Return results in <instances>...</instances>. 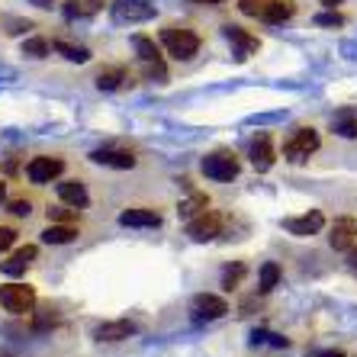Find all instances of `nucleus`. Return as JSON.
<instances>
[{
  "instance_id": "nucleus-39",
  "label": "nucleus",
  "mask_w": 357,
  "mask_h": 357,
  "mask_svg": "<svg viewBox=\"0 0 357 357\" xmlns=\"http://www.w3.org/2000/svg\"><path fill=\"white\" fill-rule=\"evenodd\" d=\"M3 199H7V187H3V183H0V203H3Z\"/></svg>"
},
{
  "instance_id": "nucleus-25",
  "label": "nucleus",
  "mask_w": 357,
  "mask_h": 357,
  "mask_svg": "<svg viewBox=\"0 0 357 357\" xmlns=\"http://www.w3.org/2000/svg\"><path fill=\"white\" fill-rule=\"evenodd\" d=\"M52 52V45L45 39H26L23 42V55H29V59H45Z\"/></svg>"
},
{
  "instance_id": "nucleus-3",
  "label": "nucleus",
  "mask_w": 357,
  "mask_h": 357,
  "mask_svg": "<svg viewBox=\"0 0 357 357\" xmlns=\"http://www.w3.org/2000/svg\"><path fill=\"white\" fill-rule=\"evenodd\" d=\"M0 306L7 309V312H29L36 306V290L33 287H26V283H7V287H0Z\"/></svg>"
},
{
  "instance_id": "nucleus-4",
  "label": "nucleus",
  "mask_w": 357,
  "mask_h": 357,
  "mask_svg": "<svg viewBox=\"0 0 357 357\" xmlns=\"http://www.w3.org/2000/svg\"><path fill=\"white\" fill-rule=\"evenodd\" d=\"M199 171L206 177H213V181H232V177H238L241 165L235 155H229V151H216V155H206V158H203Z\"/></svg>"
},
{
  "instance_id": "nucleus-10",
  "label": "nucleus",
  "mask_w": 357,
  "mask_h": 357,
  "mask_svg": "<svg viewBox=\"0 0 357 357\" xmlns=\"http://www.w3.org/2000/svg\"><path fill=\"white\" fill-rule=\"evenodd\" d=\"M225 39L232 42V49H235V59H248V55H255L258 52V36H251L248 29H241V26H225Z\"/></svg>"
},
{
  "instance_id": "nucleus-27",
  "label": "nucleus",
  "mask_w": 357,
  "mask_h": 357,
  "mask_svg": "<svg viewBox=\"0 0 357 357\" xmlns=\"http://www.w3.org/2000/svg\"><path fill=\"white\" fill-rule=\"evenodd\" d=\"M264 7H267V0H238V10L245 17H261Z\"/></svg>"
},
{
  "instance_id": "nucleus-7",
  "label": "nucleus",
  "mask_w": 357,
  "mask_h": 357,
  "mask_svg": "<svg viewBox=\"0 0 357 357\" xmlns=\"http://www.w3.org/2000/svg\"><path fill=\"white\" fill-rule=\"evenodd\" d=\"M61 171H65V161L42 155V158L29 161V167H26V177H29L33 183H52L55 177H61Z\"/></svg>"
},
{
  "instance_id": "nucleus-33",
  "label": "nucleus",
  "mask_w": 357,
  "mask_h": 357,
  "mask_svg": "<svg viewBox=\"0 0 357 357\" xmlns=\"http://www.w3.org/2000/svg\"><path fill=\"white\" fill-rule=\"evenodd\" d=\"M344 20H341V13H319L316 17V26H341Z\"/></svg>"
},
{
  "instance_id": "nucleus-1",
  "label": "nucleus",
  "mask_w": 357,
  "mask_h": 357,
  "mask_svg": "<svg viewBox=\"0 0 357 357\" xmlns=\"http://www.w3.org/2000/svg\"><path fill=\"white\" fill-rule=\"evenodd\" d=\"M161 42H165L167 55H174L181 61L193 59L199 52V36L193 29H183V26H167L165 33H161Z\"/></svg>"
},
{
  "instance_id": "nucleus-23",
  "label": "nucleus",
  "mask_w": 357,
  "mask_h": 357,
  "mask_svg": "<svg viewBox=\"0 0 357 357\" xmlns=\"http://www.w3.org/2000/svg\"><path fill=\"white\" fill-rule=\"evenodd\" d=\"M52 49L61 52L68 61H87V59H91V52L84 49V45H71V42H65V39H59L55 45H52Z\"/></svg>"
},
{
  "instance_id": "nucleus-2",
  "label": "nucleus",
  "mask_w": 357,
  "mask_h": 357,
  "mask_svg": "<svg viewBox=\"0 0 357 357\" xmlns=\"http://www.w3.org/2000/svg\"><path fill=\"white\" fill-rule=\"evenodd\" d=\"M319 151V132L316 129H296L293 139L283 142V158L299 165V161H306L309 155H316Z\"/></svg>"
},
{
  "instance_id": "nucleus-19",
  "label": "nucleus",
  "mask_w": 357,
  "mask_h": 357,
  "mask_svg": "<svg viewBox=\"0 0 357 357\" xmlns=\"http://www.w3.org/2000/svg\"><path fill=\"white\" fill-rule=\"evenodd\" d=\"M129 335H135V325L132 322H103L97 328V338L100 341H123V338H129Z\"/></svg>"
},
{
  "instance_id": "nucleus-31",
  "label": "nucleus",
  "mask_w": 357,
  "mask_h": 357,
  "mask_svg": "<svg viewBox=\"0 0 357 357\" xmlns=\"http://www.w3.org/2000/svg\"><path fill=\"white\" fill-rule=\"evenodd\" d=\"M13 241H17V232H13L10 225H0V251H7Z\"/></svg>"
},
{
  "instance_id": "nucleus-36",
  "label": "nucleus",
  "mask_w": 357,
  "mask_h": 357,
  "mask_svg": "<svg viewBox=\"0 0 357 357\" xmlns=\"http://www.w3.org/2000/svg\"><path fill=\"white\" fill-rule=\"evenodd\" d=\"M348 251H351V255H348V267L357 274V248H348Z\"/></svg>"
},
{
  "instance_id": "nucleus-24",
  "label": "nucleus",
  "mask_w": 357,
  "mask_h": 357,
  "mask_svg": "<svg viewBox=\"0 0 357 357\" xmlns=\"http://www.w3.org/2000/svg\"><path fill=\"white\" fill-rule=\"evenodd\" d=\"M280 283V267L274 264V261H267L264 267H261V293H271Z\"/></svg>"
},
{
  "instance_id": "nucleus-12",
  "label": "nucleus",
  "mask_w": 357,
  "mask_h": 357,
  "mask_svg": "<svg viewBox=\"0 0 357 357\" xmlns=\"http://www.w3.org/2000/svg\"><path fill=\"white\" fill-rule=\"evenodd\" d=\"M119 225H132V229H158L161 216L155 209H126L119 213Z\"/></svg>"
},
{
  "instance_id": "nucleus-5",
  "label": "nucleus",
  "mask_w": 357,
  "mask_h": 357,
  "mask_svg": "<svg viewBox=\"0 0 357 357\" xmlns=\"http://www.w3.org/2000/svg\"><path fill=\"white\" fill-rule=\"evenodd\" d=\"M219 225H222L219 213L203 209V213H197L193 219H187V235H190L193 241H213L219 235Z\"/></svg>"
},
{
  "instance_id": "nucleus-16",
  "label": "nucleus",
  "mask_w": 357,
  "mask_h": 357,
  "mask_svg": "<svg viewBox=\"0 0 357 357\" xmlns=\"http://www.w3.org/2000/svg\"><path fill=\"white\" fill-rule=\"evenodd\" d=\"M36 255H39V248H36V245H26V248H20L13 258L3 261V264H0V271H3V274H13V277L23 274L26 267L36 261Z\"/></svg>"
},
{
  "instance_id": "nucleus-29",
  "label": "nucleus",
  "mask_w": 357,
  "mask_h": 357,
  "mask_svg": "<svg viewBox=\"0 0 357 357\" xmlns=\"http://www.w3.org/2000/svg\"><path fill=\"white\" fill-rule=\"evenodd\" d=\"M49 219L52 222H68L71 225L77 219V209H49Z\"/></svg>"
},
{
  "instance_id": "nucleus-13",
  "label": "nucleus",
  "mask_w": 357,
  "mask_h": 357,
  "mask_svg": "<svg viewBox=\"0 0 357 357\" xmlns=\"http://www.w3.org/2000/svg\"><path fill=\"white\" fill-rule=\"evenodd\" d=\"M91 161L107 165V167H119V171L135 167V155H132V151H119V149H100V151H93V155H91Z\"/></svg>"
},
{
  "instance_id": "nucleus-37",
  "label": "nucleus",
  "mask_w": 357,
  "mask_h": 357,
  "mask_svg": "<svg viewBox=\"0 0 357 357\" xmlns=\"http://www.w3.org/2000/svg\"><path fill=\"white\" fill-rule=\"evenodd\" d=\"M316 357H344V354H341V351L338 348H332V351H319V354Z\"/></svg>"
},
{
  "instance_id": "nucleus-40",
  "label": "nucleus",
  "mask_w": 357,
  "mask_h": 357,
  "mask_svg": "<svg viewBox=\"0 0 357 357\" xmlns=\"http://www.w3.org/2000/svg\"><path fill=\"white\" fill-rule=\"evenodd\" d=\"M322 3H325V7H332V10H335V3H341V0H322Z\"/></svg>"
},
{
  "instance_id": "nucleus-20",
  "label": "nucleus",
  "mask_w": 357,
  "mask_h": 357,
  "mask_svg": "<svg viewBox=\"0 0 357 357\" xmlns=\"http://www.w3.org/2000/svg\"><path fill=\"white\" fill-rule=\"evenodd\" d=\"M126 81H129V71H126V68H103V71L97 75L100 91H119Z\"/></svg>"
},
{
  "instance_id": "nucleus-8",
  "label": "nucleus",
  "mask_w": 357,
  "mask_h": 357,
  "mask_svg": "<svg viewBox=\"0 0 357 357\" xmlns=\"http://www.w3.org/2000/svg\"><path fill=\"white\" fill-rule=\"evenodd\" d=\"M113 17L119 23H145V20L155 17V7L145 3V0H116L113 3Z\"/></svg>"
},
{
  "instance_id": "nucleus-15",
  "label": "nucleus",
  "mask_w": 357,
  "mask_h": 357,
  "mask_svg": "<svg viewBox=\"0 0 357 357\" xmlns=\"http://www.w3.org/2000/svg\"><path fill=\"white\" fill-rule=\"evenodd\" d=\"M251 161H255L258 171H267V167L274 165V149H271V135L267 132H261L258 139L251 142Z\"/></svg>"
},
{
  "instance_id": "nucleus-34",
  "label": "nucleus",
  "mask_w": 357,
  "mask_h": 357,
  "mask_svg": "<svg viewBox=\"0 0 357 357\" xmlns=\"http://www.w3.org/2000/svg\"><path fill=\"white\" fill-rule=\"evenodd\" d=\"M10 213H13V216H29V199H13V203H10Z\"/></svg>"
},
{
  "instance_id": "nucleus-21",
  "label": "nucleus",
  "mask_w": 357,
  "mask_h": 357,
  "mask_svg": "<svg viewBox=\"0 0 357 357\" xmlns=\"http://www.w3.org/2000/svg\"><path fill=\"white\" fill-rule=\"evenodd\" d=\"M132 45H135V52H139V59L145 61V65H165V61H161L158 45H155V39H149V36H135Z\"/></svg>"
},
{
  "instance_id": "nucleus-26",
  "label": "nucleus",
  "mask_w": 357,
  "mask_h": 357,
  "mask_svg": "<svg viewBox=\"0 0 357 357\" xmlns=\"http://www.w3.org/2000/svg\"><path fill=\"white\" fill-rule=\"evenodd\" d=\"M241 277H245V264L229 267V271H225V277H222V287H225V290H235V287L241 283Z\"/></svg>"
},
{
  "instance_id": "nucleus-18",
  "label": "nucleus",
  "mask_w": 357,
  "mask_h": 357,
  "mask_svg": "<svg viewBox=\"0 0 357 357\" xmlns=\"http://www.w3.org/2000/svg\"><path fill=\"white\" fill-rule=\"evenodd\" d=\"M75 238H77V229L68 222H52L49 229L42 232V241H45V245H68V241H75Z\"/></svg>"
},
{
  "instance_id": "nucleus-35",
  "label": "nucleus",
  "mask_w": 357,
  "mask_h": 357,
  "mask_svg": "<svg viewBox=\"0 0 357 357\" xmlns=\"http://www.w3.org/2000/svg\"><path fill=\"white\" fill-rule=\"evenodd\" d=\"M190 3H197V7H219L225 0H190Z\"/></svg>"
},
{
  "instance_id": "nucleus-17",
  "label": "nucleus",
  "mask_w": 357,
  "mask_h": 357,
  "mask_svg": "<svg viewBox=\"0 0 357 357\" xmlns=\"http://www.w3.org/2000/svg\"><path fill=\"white\" fill-rule=\"evenodd\" d=\"M296 13V3L293 0H267V7L261 10V20L264 23H283Z\"/></svg>"
},
{
  "instance_id": "nucleus-6",
  "label": "nucleus",
  "mask_w": 357,
  "mask_h": 357,
  "mask_svg": "<svg viewBox=\"0 0 357 357\" xmlns=\"http://www.w3.org/2000/svg\"><path fill=\"white\" fill-rule=\"evenodd\" d=\"M190 309L197 322H213V319H222L229 312V303L222 296H213V293H199V296H193Z\"/></svg>"
},
{
  "instance_id": "nucleus-28",
  "label": "nucleus",
  "mask_w": 357,
  "mask_h": 357,
  "mask_svg": "<svg viewBox=\"0 0 357 357\" xmlns=\"http://www.w3.org/2000/svg\"><path fill=\"white\" fill-rule=\"evenodd\" d=\"M87 13H91V7H87L84 0H68V3H65V17H68V20L87 17Z\"/></svg>"
},
{
  "instance_id": "nucleus-38",
  "label": "nucleus",
  "mask_w": 357,
  "mask_h": 357,
  "mask_svg": "<svg viewBox=\"0 0 357 357\" xmlns=\"http://www.w3.org/2000/svg\"><path fill=\"white\" fill-rule=\"evenodd\" d=\"M29 3H36V7H52L55 0H29Z\"/></svg>"
},
{
  "instance_id": "nucleus-9",
  "label": "nucleus",
  "mask_w": 357,
  "mask_h": 357,
  "mask_svg": "<svg viewBox=\"0 0 357 357\" xmlns=\"http://www.w3.org/2000/svg\"><path fill=\"white\" fill-rule=\"evenodd\" d=\"M325 225V216L319 213V209H309L306 216H293V219H283V229L290 235H299V238H306V235H316L322 232Z\"/></svg>"
},
{
  "instance_id": "nucleus-14",
  "label": "nucleus",
  "mask_w": 357,
  "mask_h": 357,
  "mask_svg": "<svg viewBox=\"0 0 357 357\" xmlns=\"http://www.w3.org/2000/svg\"><path fill=\"white\" fill-rule=\"evenodd\" d=\"M59 197L65 199L68 206H75V209H84L87 203H91V197H87V187H84L81 181H61L59 183Z\"/></svg>"
},
{
  "instance_id": "nucleus-30",
  "label": "nucleus",
  "mask_w": 357,
  "mask_h": 357,
  "mask_svg": "<svg viewBox=\"0 0 357 357\" xmlns=\"http://www.w3.org/2000/svg\"><path fill=\"white\" fill-rule=\"evenodd\" d=\"M258 341H264V344H274V348H287V338H280V335H271V332H255V344Z\"/></svg>"
},
{
  "instance_id": "nucleus-32",
  "label": "nucleus",
  "mask_w": 357,
  "mask_h": 357,
  "mask_svg": "<svg viewBox=\"0 0 357 357\" xmlns=\"http://www.w3.org/2000/svg\"><path fill=\"white\" fill-rule=\"evenodd\" d=\"M335 132H341V135H357V123L354 119H338V123H335Z\"/></svg>"
},
{
  "instance_id": "nucleus-22",
  "label": "nucleus",
  "mask_w": 357,
  "mask_h": 357,
  "mask_svg": "<svg viewBox=\"0 0 357 357\" xmlns=\"http://www.w3.org/2000/svg\"><path fill=\"white\" fill-rule=\"evenodd\" d=\"M203 209H209L206 193H190L187 199H181V203H177V216H181V219H193L197 213H203Z\"/></svg>"
},
{
  "instance_id": "nucleus-11",
  "label": "nucleus",
  "mask_w": 357,
  "mask_h": 357,
  "mask_svg": "<svg viewBox=\"0 0 357 357\" xmlns=\"http://www.w3.org/2000/svg\"><path fill=\"white\" fill-rule=\"evenodd\" d=\"M354 238H357V222L354 219H335L332 225V235H328V241H332V248L335 251H348L354 248Z\"/></svg>"
}]
</instances>
